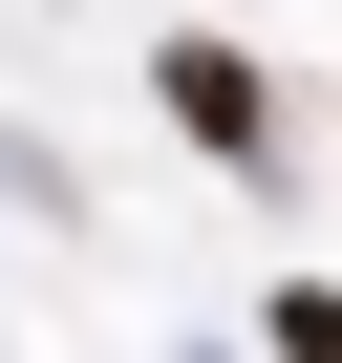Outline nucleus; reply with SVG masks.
I'll return each instance as SVG.
<instances>
[{
    "label": "nucleus",
    "instance_id": "nucleus-1",
    "mask_svg": "<svg viewBox=\"0 0 342 363\" xmlns=\"http://www.w3.org/2000/svg\"><path fill=\"white\" fill-rule=\"evenodd\" d=\"M150 86H171V128H193V150H214V171H257V150H278V86H257V65H236V43H171V65H150Z\"/></svg>",
    "mask_w": 342,
    "mask_h": 363
},
{
    "label": "nucleus",
    "instance_id": "nucleus-2",
    "mask_svg": "<svg viewBox=\"0 0 342 363\" xmlns=\"http://www.w3.org/2000/svg\"><path fill=\"white\" fill-rule=\"evenodd\" d=\"M257 342H278V363H342V299H321V278H278V320H257Z\"/></svg>",
    "mask_w": 342,
    "mask_h": 363
}]
</instances>
